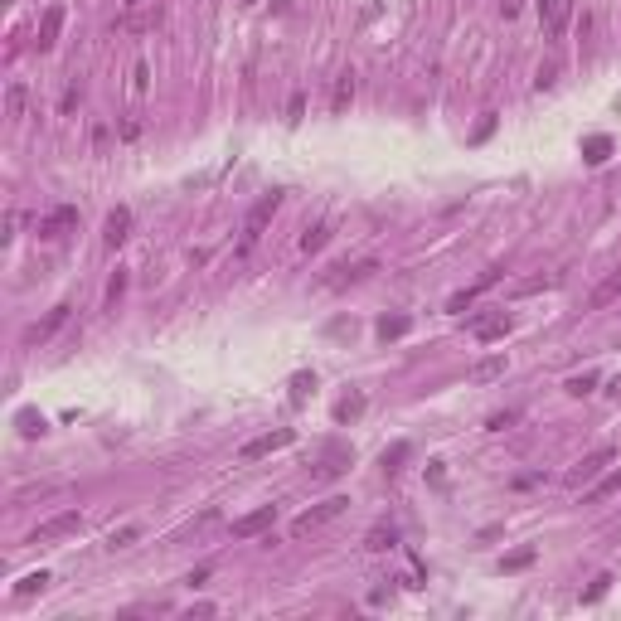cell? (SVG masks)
<instances>
[{"label":"cell","mask_w":621,"mask_h":621,"mask_svg":"<svg viewBox=\"0 0 621 621\" xmlns=\"http://www.w3.org/2000/svg\"><path fill=\"white\" fill-rule=\"evenodd\" d=\"M345 510H350V495H325L321 505H311L306 514H297V519H292V534H297V539H306L311 529H321V524H330V519H340Z\"/></svg>","instance_id":"6da1fadb"},{"label":"cell","mask_w":621,"mask_h":621,"mask_svg":"<svg viewBox=\"0 0 621 621\" xmlns=\"http://www.w3.org/2000/svg\"><path fill=\"white\" fill-rule=\"evenodd\" d=\"M282 209V189H272V194H262L253 209H248V223H243V248H253L258 238H262V228L272 223V214Z\"/></svg>","instance_id":"7a4b0ae2"},{"label":"cell","mask_w":621,"mask_h":621,"mask_svg":"<svg viewBox=\"0 0 621 621\" xmlns=\"http://www.w3.org/2000/svg\"><path fill=\"white\" fill-rule=\"evenodd\" d=\"M78 529H83V514L63 510V514H54V519H44V524L29 534V543H58V539H68V534H78Z\"/></svg>","instance_id":"3957f363"},{"label":"cell","mask_w":621,"mask_h":621,"mask_svg":"<svg viewBox=\"0 0 621 621\" xmlns=\"http://www.w3.org/2000/svg\"><path fill=\"white\" fill-rule=\"evenodd\" d=\"M73 228H78V204H54L49 214L39 218V238H49V243L63 238V233H73Z\"/></svg>","instance_id":"277c9868"},{"label":"cell","mask_w":621,"mask_h":621,"mask_svg":"<svg viewBox=\"0 0 621 621\" xmlns=\"http://www.w3.org/2000/svg\"><path fill=\"white\" fill-rule=\"evenodd\" d=\"M292 428H282V432H262V437H253V442H243V452H238V461H262L272 457V452H282V447H292Z\"/></svg>","instance_id":"5b68a950"},{"label":"cell","mask_w":621,"mask_h":621,"mask_svg":"<svg viewBox=\"0 0 621 621\" xmlns=\"http://www.w3.org/2000/svg\"><path fill=\"white\" fill-rule=\"evenodd\" d=\"M277 524V505H258L253 514H243V519H233V539H258L262 529H272Z\"/></svg>","instance_id":"8992f818"},{"label":"cell","mask_w":621,"mask_h":621,"mask_svg":"<svg viewBox=\"0 0 621 621\" xmlns=\"http://www.w3.org/2000/svg\"><path fill=\"white\" fill-rule=\"evenodd\" d=\"M539 20H543V34L558 39L573 20V0H539Z\"/></svg>","instance_id":"52a82bcc"},{"label":"cell","mask_w":621,"mask_h":621,"mask_svg":"<svg viewBox=\"0 0 621 621\" xmlns=\"http://www.w3.org/2000/svg\"><path fill=\"white\" fill-rule=\"evenodd\" d=\"M127 238H132V209H127V204H117V209L107 214V223H102V243H107V248H122Z\"/></svg>","instance_id":"ba28073f"},{"label":"cell","mask_w":621,"mask_h":621,"mask_svg":"<svg viewBox=\"0 0 621 621\" xmlns=\"http://www.w3.org/2000/svg\"><path fill=\"white\" fill-rule=\"evenodd\" d=\"M68 311H73V306H54V311H49L44 321H34V325H29V330H25V350H34V345H44V340L54 335L58 325L68 321Z\"/></svg>","instance_id":"9c48e42d"},{"label":"cell","mask_w":621,"mask_h":621,"mask_svg":"<svg viewBox=\"0 0 621 621\" xmlns=\"http://www.w3.org/2000/svg\"><path fill=\"white\" fill-rule=\"evenodd\" d=\"M165 20V10L151 0V5H141V10H127L122 20H117V29H127V34H136V29H156Z\"/></svg>","instance_id":"30bf717a"},{"label":"cell","mask_w":621,"mask_h":621,"mask_svg":"<svg viewBox=\"0 0 621 621\" xmlns=\"http://www.w3.org/2000/svg\"><path fill=\"white\" fill-rule=\"evenodd\" d=\"M612 457H617L612 447H597L593 457H583L578 466H573V476H568V481H573V486H583V481H593V476H602V466H607Z\"/></svg>","instance_id":"8fae6325"},{"label":"cell","mask_w":621,"mask_h":621,"mask_svg":"<svg viewBox=\"0 0 621 621\" xmlns=\"http://www.w3.org/2000/svg\"><path fill=\"white\" fill-rule=\"evenodd\" d=\"M58 29H63V5H49V10H44V20H39V34H34L39 54H44V49H54V44H58Z\"/></svg>","instance_id":"7c38bea8"},{"label":"cell","mask_w":621,"mask_h":621,"mask_svg":"<svg viewBox=\"0 0 621 621\" xmlns=\"http://www.w3.org/2000/svg\"><path fill=\"white\" fill-rule=\"evenodd\" d=\"M471 335H476V340H505V335H510V316H505V311H495V316H481V321H471Z\"/></svg>","instance_id":"4fadbf2b"},{"label":"cell","mask_w":621,"mask_h":621,"mask_svg":"<svg viewBox=\"0 0 621 621\" xmlns=\"http://www.w3.org/2000/svg\"><path fill=\"white\" fill-rule=\"evenodd\" d=\"M612 301H621V267L617 272H607L602 282L593 287V297H588V306L593 311H602V306H612Z\"/></svg>","instance_id":"5bb4252c"},{"label":"cell","mask_w":621,"mask_h":621,"mask_svg":"<svg viewBox=\"0 0 621 621\" xmlns=\"http://www.w3.org/2000/svg\"><path fill=\"white\" fill-rule=\"evenodd\" d=\"M350 102H354V68H345V73H335V87H330V112L340 117Z\"/></svg>","instance_id":"9a60e30c"},{"label":"cell","mask_w":621,"mask_h":621,"mask_svg":"<svg viewBox=\"0 0 621 621\" xmlns=\"http://www.w3.org/2000/svg\"><path fill=\"white\" fill-rule=\"evenodd\" d=\"M495 282H500V272H486V277H481V282H476V287H466V292H457V297L447 301V311H466V306H471V301L481 297V292H486V287H495Z\"/></svg>","instance_id":"2e32d148"},{"label":"cell","mask_w":621,"mask_h":621,"mask_svg":"<svg viewBox=\"0 0 621 621\" xmlns=\"http://www.w3.org/2000/svg\"><path fill=\"white\" fill-rule=\"evenodd\" d=\"M500 374H505V354H486V359L471 364V378H476V383H490V378H500Z\"/></svg>","instance_id":"e0dca14e"},{"label":"cell","mask_w":621,"mask_h":621,"mask_svg":"<svg viewBox=\"0 0 621 621\" xmlns=\"http://www.w3.org/2000/svg\"><path fill=\"white\" fill-rule=\"evenodd\" d=\"M393 543H398V529H393V524H374V529L364 534V548H369V553H383V548H393Z\"/></svg>","instance_id":"ac0fdd59"},{"label":"cell","mask_w":621,"mask_h":621,"mask_svg":"<svg viewBox=\"0 0 621 621\" xmlns=\"http://www.w3.org/2000/svg\"><path fill=\"white\" fill-rule=\"evenodd\" d=\"M25 102H29L25 83H10V87H5V117H10V122H20V117H25Z\"/></svg>","instance_id":"d6986e66"},{"label":"cell","mask_w":621,"mask_h":621,"mask_svg":"<svg viewBox=\"0 0 621 621\" xmlns=\"http://www.w3.org/2000/svg\"><path fill=\"white\" fill-rule=\"evenodd\" d=\"M335 272H340L335 287H345V282H364V277H374L378 262H374V258H364V262H354V267H335Z\"/></svg>","instance_id":"ffe728a7"},{"label":"cell","mask_w":621,"mask_h":621,"mask_svg":"<svg viewBox=\"0 0 621 621\" xmlns=\"http://www.w3.org/2000/svg\"><path fill=\"white\" fill-rule=\"evenodd\" d=\"M597 383H602V374H597V369H588V374H573L563 383V393H573V398H583V393H593Z\"/></svg>","instance_id":"44dd1931"},{"label":"cell","mask_w":621,"mask_h":621,"mask_svg":"<svg viewBox=\"0 0 621 621\" xmlns=\"http://www.w3.org/2000/svg\"><path fill=\"white\" fill-rule=\"evenodd\" d=\"M617 490H621V471H612L607 481H597V486L583 495V505H597V500H607V495H617Z\"/></svg>","instance_id":"7402d4cb"},{"label":"cell","mask_w":621,"mask_h":621,"mask_svg":"<svg viewBox=\"0 0 621 621\" xmlns=\"http://www.w3.org/2000/svg\"><path fill=\"white\" fill-rule=\"evenodd\" d=\"M325 243H330V223H316V228L301 233V253H321Z\"/></svg>","instance_id":"603a6c76"},{"label":"cell","mask_w":621,"mask_h":621,"mask_svg":"<svg viewBox=\"0 0 621 621\" xmlns=\"http://www.w3.org/2000/svg\"><path fill=\"white\" fill-rule=\"evenodd\" d=\"M607 151H612V141H607V136H588V146H583L588 165H602V161H607Z\"/></svg>","instance_id":"cb8c5ba5"},{"label":"cell","mask_w":621,"mask_h":621,"mask_svg":"<svg viewBox=\"0 0 621 621\" xmlns=\"http://www.w3.org/2000/svg\"><path fill=\"white\" fill-rule=\"evenodd\" d=\"M408 316H383V321H378V335H383V340H398V335H408Z\"/></svg>","instance_id":"d4e9b609"},{"label":"cell","mask_w":621,"mask_h":621,"mask_svg":"<svg viewBox=\"0 0 621 621\" xmlns=\"http://www.w3.org/2000/svg\"><path fill=\"white\" fill-rule=\"evenodd\" d=\"M359 413H364V398H359V393H354V398H340V403H335V423H350Z\"/></svg>","instance_id":"484cf974"},{"label":"cell","mask_w":621,"mask_h":621,"mask_svg":"<svg viewBox=\"0 0 621 621\" xmlns=\"http://www.w3.org/2000/svg\"><path fill=\"white\" fill-rule=\"evenodd\" d=\"M44 583H49V573H29V578H20L15 597H34V593H44Z\"/></svg>","instance_id":"4316f807"},{"label":"cell","mask_w":621,"mask_h":621,"mask_svg":"<svg viewBox=\"0 0 621 621\" xmlns=\"http://www.w3.org/2000/svg\"><path fill=\"white\" fill-rule=\"evenodd\" d=\"M403 461H408V442H398L393 452H383V471L393 476V471H403Z\"/></svg>","instance_id":"83f0119b"},{"label":"cell","mask_w":621,"mask_h":621,"mask_svg":"<svg viewBox=\"0 0 621 621\" xmlns=\"http://www.w3.org/2000/svg\"><path fill=\"white\" fill-rule=\"evenodd\" d=\"M529 563H534V548H514L500 568H505V573H519V568H529Z\"/></svg>","instance_id":"f1b7e54d"},{"label":"cell","mask_w":621,"mask_h":621,"mask_svg":"<svg viewBox=\"0 0 621 621\" xmlns=\"http://www.w3.org/2000/svg\"><path fill=\"white\" fill-rule=\"evenodd\" d=\"M136 539H141V529H136V524H127V529H117V534L107 539V548H132Z\"/></svg>","instance_id":"f546056e"},{"label":"cell","mask_w":621,"mask_h":621,"mask_svg":"<svg viewBox=\"0 0 621 621\" xmlns=\"http://www.w3.org/2000/svg\"><path fill=\"white\" fill-rule=\"evenodd\" d=\"M514 423H519V408H505V413H495V418H490L486 428H490V432H505V428H514Z\"/></svg>","instance_id":"4dcf8cb0"},{"label":"cell","mask_w":621,"mask_h":621,"mask_svg":"<svg viewBox=\"0 0 621 621\" xmlns=\"http://www.w3.org/2000/svg\"><path fill=\"white\" fill-rule=\"evenodd\" d=\"M146 87H151V68L136 63V68H132V92H146Z\"/></svg>","instance_id":"1f68e13d"},{"label":"cell","mask_w":621,"mask_h":621,"mask_svg":"<svg viewBox=\"0 0 621 621\" xmlns=\"http://www.w3.org/2000/svg\"><path fill=\"white\" fill-rule=\"evenodd\" d=\"M607 588H612V578H607V573H602V578H597L593 588H588V597H583V602H597V597H607Z\"/></svg>","instance_id":"d6a6232c"},{"label":"cell","mask_w":621,"mask_h":621,"mask_svg":"<svg viewBox=\"0 0 621 621\" xmlns=\"http://www.w3.org/2000/svg\"><path fill=\"white\" fill-rule=\"evenodd\" d=\"M122 292H127V272H117V277H112V287H107V301H112V306H117V297H122Z\"/></svg>","instance_id":"836d02e7"},{"label":"cell","mask_w":621,"mask_h":621,"mask_svg":"<svg viewBox=\"0 0 621 621\" xmlns=\"http://www.w3.org/2000/svg\"><path fill=\"white\" fill-rule=\"evenodd\" d=\"M553 78H558V63H543V68H539V78H534V83H539V87H553Z\"/></svg>","instance_id":"e575fe53"},{"label":"cell","mask_w":621,"mask_h":621,"mask_svg":"<svg viewBox=\"0 0 621 621\" xmlns=\"http://www.w3.org/2000/svg\"><path fill=\"white\" fill-rule=\"evenodd\" d=\"M301 112H306V97L297 92V97H292V107H287V122H301Z\"/></svg>","instance_id":"d590c367"},{"label":"cell","mask_w":621,"mask_h":621,"mask_svg":"<svg viewBox=\"0 0 621 621\" xmlns=\"http://www.w3.org/2000/svg\"><path fill=\"white\" fill-rule=\"evenodd\" d=\"M83 102V87H68V92H63V112H73Z\"/></svg>","instance_id":"8d00e7d4"},{"label":"cell","mask_w":621,"mask_h":621,"mask_svg":"<svg viewBox=\"0 0 621 621\" xmlns=\"http://www.w3.org/2000/svg\"><path fill=\"white\" fill-rule=\"evenodd\" d=\"M20 423H25V432H29V437H34V432H44V423H39L34 413H20Z\"/></svg>","instance_id":"74e56055"},{"label":"cell","mask_w":621,"mask_h":621,"mask_svg":"<svg viewBox=\"0 0 621 621\" xmlns=\"http://www.w3.org/2000/svg\"><path fill=\"white\" fill-rule=\"evenodd\" d=\"M243 5H253V0H243Z\"/></svg>","instance_id":"f35d334b"}]
</instances>
